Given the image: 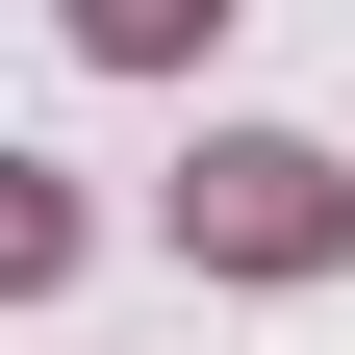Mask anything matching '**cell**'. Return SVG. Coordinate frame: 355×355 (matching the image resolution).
<instances>
[{
    "label": "cell",
    "mask_w": 355,
    "mask_h": 355,
    "mask_svg": "<svg viewBox=\"0 0 355 355\" xmlns=\"http://www.w3.org/2000/svg\"><path fill=\"white\" fill-rule=\"evenodd\" d=\"M178 229H203V254H254V279H304L355 203H330V153H279V127H254V153H203V178H178Z\"/></svg>",
    "instance_id": "1"
},
{
    "label": "cell",
    "mask_w": 355,
    "mask_h": 355,
    "mask_svg": "<svg viewBox=\"0 0 355 355\" xmlns=\"http://www.w3.org/2000/svg\"><path fill=\"white\" fill-rule=\"evenodd\" d=\"M76 26H102V51H203L229 0H76Z\"/></svg>",
    "instance_id": "3"
},
{
    "label": "cell",
    "mask_w": 355,
    "mask_h": 355,
    "mask_svg": "<svg viewBox=\"0 0 355 355\" xmlns=\"http://www.w3.org/2000/svg\"><path fill=\"white\" fill-rule=\"evenodd\" d=\"M0 279H76V203H51L26 153H0Z\"/></svg>",
    "instance_id": "2"
}]
</instances>
